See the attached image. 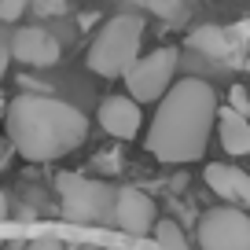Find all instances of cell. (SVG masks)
Returning <instances> with one entry per match:
<instances>
[{
  "instance_id": "cell-18",
  "label": "cell",
  "mask_w": 250,
  "mask_h": 250,
  "mask_svg": "<svg viewBox=\"0 0 250 250\" xmlns=\"http://www.w3.org/2000/svg\"><path fill=\"white\" fill-rule=\"evenodd\" d=\"M26 250H62V243L59 239H37V243H30Z\"/></svg>"
},
{
  "instance_id": "cell-4",
  "label": "cell",
  "mask_w": 250,
  "mask_h": 250,
  "mask_svg": "<svg viewBox=\"0 0 250 250\" xmlns=\"http://www.w3.org/2000/svg\"><path fill=\"white\" fill-rule=\"evenodd\" d=\"M55 188H59L66 221H74V225H107V221H114V206H118L114 184L81 177V173H59Z\"/></svg>"
},
{
  "instance_id": "cell-1",
  "label": "cell",
  "mask_w": 250,
  "mask_h": 250,
  "mask_svg": "<svg viewBox=\"0 0 250 250\" xmlns=\"http://www.w3.org/2000/svg\"><path fill=\"white\" fill-rule=\"evenodd\" d=\"M217 96L206 81L184 78L166 92L147 129V151L166 166H184L203 158L210 129L217 122Z\"/></svg>"
},
{
  "instance_id": "cell-12",
  "label": "cell",
  "mask_w": 250,
  "mask_h": 250,
  "mask_svg": "<svg viewBox=\"0 0 250 250\" xmlns=\"http://www.w3.org/2000/svg\"><path fill=\"white\" fill-rule=\"evenodd\" d=\"M191 48L203 52V55H213V59H228L232 41H228V33L221 30V26H199V30L191 33Z\"/></svg>"
},
{
  "instance_id": "cell-20",
  "label": "cell",
  "mask_w": 250,
  "mask_h": 250,
  "mask_svg": "<svg viewBox=\"0 0 250 250\" xmlns=\"http://www.w3.org/2000/svg\"><path fill=\"white\" fill-rule=\"evenodd\" d=\"M0 118H8V103L4 100H0Z\"/></svg>"
},
{
  "instance_id": "cell-15",
  "label": "cell",
  "mask_w": 250,
  "mask_h": 250,
  "mask_svg": "<svg viewBox=\"0 0 250 250\" xmlns=\"http://www.w3.org/2000/svg\"><path fill=\"white\" fill-rule=\"evenodd\" d=\"M30 11L41 19H59L66 11V0H30Z\"/></svg>"
},
{
  "instance_id": "cell-3",
  "label": "cell",
  "mask_w": 250,
  "mask_h": 250,
  "mask_svg": "<svg viewBox=\"0 0 250 250\" xmlns=\"http://www.w3.org/2000/svg\"><path fill=\"white\" fill-rule=\"evenodd\" d=\"M140 41H144V19L125 11L100 26V33L88 44V70L100 78H125L140 59Z\"/></svg>"
},
{
  "instance_id": "cell-17",
  "label": "cell",
  "mask_w": 250,
  "mask_h": 250,
  "mask_svg": "<svg viewBox=\"0 0 250 250\" xmlns=\"http://www.w3.org/2000/svg\"><path fill=\"white\" fill-rule=\"evenodd\" d=\"M30 8V0H0V22H19Z\"/></svg>"
},
{
  "instance_id": "cell-16",
  "label": "cell",
  "mask_w": 250,
  "mask_h": 250,
  "mask_svg": "<svg viewBox=\"0 0 250 250\" xmlns=\"http://www.w3.org/2000/svg\"><path fill=\"white\" fill-rule=\"evenodd\" d=\"M228 107H232L235 114L250 118V92L243 85H232V88H228Z\"/></svg>"
},
{
  "instance_id": "cell-13",
  "label": "cell",
  "mask_w": 250,
  "mask_h": 250,
  "mask_svg": "<svg viewBox=\"0 0 250 250\" xmlns=\"http://www.w3.org/2000/svg\"><path fill=\"white\" fill-rule=\"evenodd\" d=\"M133 4L144 8V11H151V15H158V19H166V22H184L188 19L184 0H133Z\"/></svg>"
},
{
  "instance_id": "cell-11",
  "label": "cell",
  "mask_w": 250,
  "mask_h": 250,
  "mask_svg": "<svg viewBox=\"0 0 250 250\" xmlns=\"http://www.w3.org/2000/svg\"><path fill=\"white\" fill-rule=\"evenodd\" d=\"M217 136L228 155H250V118L235 114L232 107L217 114Z\"/></svg>"
},
{
  "instance_id": "cell-14",
  "label": "cell",
  "mask_w": 250,
  "mask_h": 250,
  "mask_svg": "<svg viewBox=\"0 0 250 250\" xmlns=\"http://www.w3.org/2000/svg\"><path fill=\"white\" fill-rule=\"evenodd\" d=\"M155 239H158L162 250H188V239H184V232H180L177 221H158L155 225Z\"/></svg>"
},
{
  "instance_id": "cell-5",
  "label": "cell",
  "mask_w": 250,
  "mask_h": 250,
  "mask_svg": "<svg viewBox=\"0 0 250 250\" xmlns=\"http://www.w3.org/2000/svg\"><path fill=\"white\" fill-rule=\"evenodd\" d=\"M177 48H155V52L140 55L136 59V66L129 74H125V85H129V96H133L136 103H162L166 92H169L177 81H173V74H177Z\"/></svg>"
},
{
  "instance_id": "cell-6",
  "label": "cell",
  "mask_w": 250,
  "mask_h": 250,
  "mask_svg": "<svg viewBox=\"0 0 250 250\" xmlns=\"http://www.w3.org/2000/svg\"><path fill=\"white\" fill-rule=\"evenodd\" d=\"M199 250H250V217L235 206H217L199 217Z\"/></svg>"
},
{
  "instance_id": "cell-9",
  "label": "cell",
  "mask_w": 250,
  "mask_h": 250,
  "mask_svg": "<svg viewBox=\"0 0 250 250\" xmlns=\"http://www.w3.org/2000/svg\"><path fill=\"white\" fill-rule=\"evenodd\" d=\"M140 122H144V114L133 96H107L100 103V125L114 140H133L140 133Z\"/></svg>"
},
{
  "instance_id": "cell-10",
  "label": "cell",
  "mask_w": 250,
  "mask_h": 250,
  "mask_svg": "<svg viewBox=\"0 0 250 250\" xmlns=\"http://www.w3.org/2000/svg\"><path fill=\"white\" fill-rule=\"evenodd\" d=\"M203 177H206V184H210V191L217 199L250 210V169H235V166H225V162H210Z\"/></svg>"
},
{
  "instance_id": "cell-19",
  "label": "cell",
  "mask_w": 250,
  "mask_h": 250,
  "mask_svg": "<svg viewBox=\"0 0 250 250\" xmlns=\"http://www.w3.org/2000/svg\"><path fill=\"white\" fill-rule=\"evenodd\" d=\"M8 217V199H4V191H0V221Z\"/></svg>"
},
{
  "instance_id": "cell-2",
  "label": "cell",
  "mask_w": 250,
  "mask_h": 250,
  "mask_svg": "<svg viewBox=\"0 0 250 250\" xmlns=\"http://www.w3.org/2000/svg\"><path fill=\"white\" fill-rule=\"evenodd\" d=\"M8 136L19 158L26 162H55L85 144L88 122L78 107L41 92H22L8 103Z\"/></svg>"
},
{
  "instance_id": "cell-7",
  "label": "cell",
  "mask_w": 250,
  "mask_h": 250,
  "mask_svg": "<svg viewBox=\"0 0 250 250\" xmlns=\"http://www.w3.org/2000/svg\"><path fill=\"white\" fill-rule=\"evenodd\" d=\"M114 225L129 235H144L158 225L155 217V199L144 195L140 188H118V206H114Z\"/></svg>"
},
{
  "instance_id": "cell-8",
  "label": "cell",
  "mask_w": 250,
  "mask_h": 250,
  "mask_svg": "<svg viewBox=\"0 0 250 250\" xmlns=\"http://www.w3.org/2000/svg\"><path fill=\"white\" fill-rule=\"evenodd\" d=\"M8 48L26 66H55V62H59V41L48 30H41V26H22V30H15V37H11Z\"/></svg>"
}]
</instances>
